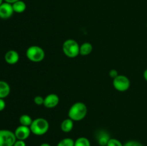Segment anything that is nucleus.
Wrapping results in <instances>:
<instances>
[{"label":"nucleus","instance_id":"nucleus-2","mask_svg":"<svg viewBox=\"0 0 147 146\" xmlns=\"http://www.w3.org/2000/svg\"><path fill=\"white\" fill-rule=\"evenodd\" d=\"M30 128L32 134L37 136H41L48 132L50 125L46 119L43 117H38L33 120Z\"/></svg>","mask_w":147,"mask_h":146},{"label":"nucleus","instance_id":"nucleus-3","mask_svg":"<svg viewBox=\"0 0 147 146\" xmlns=\"http://www.w3.org/2000/svg\"><path fill=\"white\" fill-rule=\"evenodd\" d=\"M63 52L66 57L75 58L80 54V45L76 40L68 39L63 42Z\"/></svg>","mask_w":147,"mask_h":146},{"label":"nucleus","instance_id":"nucleus-24","mask_svg":"<svg viewBox=\"0 0 147 146\" xmlns=\"http://www.w3.org/2000/svg\"><path fill=\"white\" fill-rule=\"evenodd\" d=\"M6 107V102L4 99L0 98V112L4 110Z\"/></svg>","mask_w":147,"mask_h":146},{"label":"nucleus","instance_id":"nucleus-11","mask_svg":"<svg viewBox=\"0 0 147 146\" xmlns=\"http://www.w3.org/2000/svg\"><path fill=\"white\" fill-rule=\"evenodd\" d=\"M110 139L111 137L109 134L104 130H100V131L98 132L97 135H96V140L100 146L107 145L108 142Z\"/></svg>","mask_w":147,"mask_h":146},{"label":"nucleus","instance_id":"nucleus-13","mask_svg":"<svg viewBox=\"0 0 147 146\" xmlns=\"http://www.w3.org/2000/svg\"><path fill=\"white\" fill-rule=\"evenodd\" d=\"M11 88L7 82L0 80V98L4 99L9 94Z\"/></svg>","mask_w":147,"mask_h":146},{"label":"nucleus","instance_id":"nucleus-7","mask_svg":"<svg viewBox=\"0 0 147 146\" xmlns=\"http://www.w3.org/2000/svg\"><path fill=\"white\" fill-rule=\"evenodd\" d=\"M14 133L16 137H17V140H21L25 141V140L30 137L32 132L30 127L21 125H20V126H18V127L15 129Z\"/></svg>","mask_w":147,"mask_h":146},{"label":"nucleus","instance_id":"nucleus-26","mask_svg":"<svg viewBox=\"0 0 147 146\" xmlns=\"http://www.w3.org/2000/svg\"><path fill=\"white\" fill-rule=\"evenodd\" d=\"M144 78L147 82V69H146L144 72Z\"/></svg>","mask_w":147,"mask_h":146},{"label":"nucleus","instance_id":"nucleus-14","mask_svg":"<svg viewBox=\"0 0 147 146\" xmlns=\"http://www.w3.org/2000/svg\"><path fill=\"white\" fill-rule=\"evenodd\" d=\"M93 51V45L90 42H84L80 46V54L87 56Z\"/></svg>","mask_w":147,"mask_h":146},{"label":"nucleus","instance_id":"nucleus-1","mask_svg":"<svg viewBox=\"0 0 147 146\" xmlns=\"http://www.w3.org/2000/svg\"><path fill=\"white\" fill-rule=\"evenodd\" d=\"M87 113L88 108L86 104L82 102H77L69 109L68 117L74 122H78L86 117Z\"/></svg>","mask_w":147,"mask_h":146},{"label":"nucleus","instance_id":"nucleus-15","mask_svg":"<svg viewBox=\"0 0 147 146\" xmlns=\"http://www.w3.org/2000/svg\"><path fill=\"white\" fill-rule=\"evenodd\" d=\"M12 7L14 12L21 14V13H23L25 11L26 8H27V5H26L24 1H22V0H19V1L12 4Z\"/></svg>","mask_w":147,"mask_h":146},{"label":"nucleus","instance_id":"nucleus-10","mask_svg":"<svg viewBox=\"0 0 147 146\" xmlns=\"http://www.w3.org/2000/svg\"><path fill=\"white\" fill-rule=\"evenodd\" d=\"M4 60L7 64L12 65L18 62L20 60V55H19V53L15 50H9L4 55Z\"/></svg>","mask_w":147,"mask_h":146},{"label":"nucleus","instance_id":"nucleus-5","mask_svg":"<svg viewBox=\"0 0 147 146\" xmlns=\"http://www.w3.org/2000/svg\"><path fill=\"white\" fill-rule=\"evenodd\" d=\"M17 140L14 132L9 130H0V146H14Z\"/></svg>","mask_w":147,"mask_h":146},{"label":"nucleus","instance_id":"nucleus-8","mask_svg":"<svg viewBox=\"0 0 147 146\" xmlns=\"http://www.w3.org/2000/svg\"><path fill=\"white\" fill-rule=\"evenodd\" d=\"M14 9H13L12 4H9L4 1L1 6H0V18L3 19H7L10 18L14 14Z\"/></svg>","mask_w":147,"mask_h":146},{"label":"nucleus","instance_id":"nucleus-25","mask_svg":"<svg viewBox=\"0 0 147 146\" xmlns=\"http://www.w3.org/2000/svg\"><path fill=\"white\" fill-rule=\"evenodd\" d=\"M5 2H7V3H9V4H14V2H16V1H19V0H4Z\"/></svg>","mask_w":147,"mask_h":146},{"label":"nucleus","instance_id":"nucleus-29","mask_svg":"<svg viewBox=\"0 0 147 146\" xmlns=\"http://www.w3.org/2000/svg\"><path fill=\"white\" fill-rule=\"evenodd\" d=\"M146 27H147V24H146Z\"/></svg>","mask_w":147,"mask_h":146},{"label":"nucleus","instance_id":"nucleus-17","mask_svg":"<svg viewBox=\"0 0 147 146\" xmlns=\"http://www.w3.org/2000/svg\"><path fill=\"white\" fill-rule=\"evenodd\" d=\"M74 146H91V144L87 137H80L75 140Z\"/></svg>","mask_w":147,"mask_h":146},{"label":"nucleus","instance_id":"nucleus-6","mask_svg":"<svg viewBox=\"0 0 147 146\" xmlns=\"http://www.w3.org/2000/svg\"><path fill=\"white\" fill-rule=\"evenodd\" d=\"M113 86L117 91L126 92L131 86V82L126 76L119 74L113 80Z\"/></svg>","mask_w":147,"mask_h":146},{"label":"nucleus","instance_id":"nucleus-9","mask_svg":"<svg viewBox=\"0 0 147 146\" xmlns=\"http://www.w3.org/2000/svg\"><path fill=\"white\" fill-rule=\"evenodd\" d=\"M59 102H60V98H59L58 95L56 94H54V93H51V94H47L45 97L43 105L46 108L52 109L55 107L59 104Z\"/></svg>","mask_w":147,"mask_h":146},{"label":"nucleus","instance_id":"nucleus-21","mask_svg":"<svg viewBox=\"0 0 147 146\" xmlns=\"http://www.w3.org/2000/svg\"><path fill=\"white\" fill-rule=\"evenodd\" d=\"M44 100L45 97H42L40 95H37L36 97H34V102L37 105H42V104H44Z\"/></svg>","mask_w":147,"mask_h":146},{"label":"nucleus","instance_id":"nucleus-22","mask_svg":"<svg viewBox=\"0 0 147 146\" xmlns=\"http://www.w3.org/2000/svg\"><path fill=\"white\" fill-rule=\"evenodd\" d=\"M109 76H110L111 78H113V80L114 78H116L117 76H119V72H118V71L116 70H114V69H112V70H111L110 71H109Z\"/></svg>","mask_w":147,"mask_h":146},{"label":"nucleus","instance_id":"nucleus-16","mask_svg":"<svg viewBox=\"0 0 147 146\" xmlns=\"http://www.w3.org/2000/svg\"><path fill=\"white\" fill-rule=\"evenodd\" d=\"M19 120H20V123L21 125L27 126V127H30L33 121L32 118L29 115L27 114H24L20 116Z\"/></svg>","mask_w":147,"mask_h":146},{"label":"nucleus","instance_id":"nucleus-28","mask_svg":"<svg viewBox=\"0 0 147 146\" xmlns=\"http://www.w3.org/2000/svg\"><path fill=\"white\" fill-rule=\"evenodd\" d=\"M4 0H0V6H1L3 3H4Z\"/></svg>","mask_w":147,"mask_h":146},{"label":"nucleus","instance_id":"nucleus-18","mask_svg":"<svg viewBox=\"0 0 147 146\" xmlns=\"http://www.w3.org/2000/svg\"><path fill=\"white\" fill-rule=\"evenodd\" d=\"M75 141L70 137H65L58 142L57 146H74Z\"/></svg>","mask_w":147,"mask_h":146},{"label":"nucleus","instance_id":"nucleus-12","mask_svg":"<svg viewBox=\"0 0 147 146\" xmlns=\"http://www.w3.org/2000/svg\"><path fill=\"white\" fill-rule=\"evenodd\" d=\"M74 127V121L70 118L65 119L60 124V129L64 133H70Z\"/></svg>","mask_w":147,"mask_h":146},{"label":"nucleus","instance_id":"nucleus-20","mask_svg":"<svg viewBox=\"0 0 147 146\" xmlns=\"http://www.w3.org/2000/svg\"><path fill=\"white\" fill-rule=\"evenodd\" d=\"M123 146H144L142 143L136 140H129L123 144Z\"/></svg>","mask_w":147,"mask_h":146},{"label":"nucleus","instance_id":"nucleus-4","mask_svg":"<svg viewBox=\"0 0 147 146\" xmlns=\"http://www.w3.org/2000/svg\"><path fill=\"white\" fill-rule=\"evenodd\" d=\"M26 57L32 62H40L45 57V52L40 46L32 45L26 50Z\"/></svg>","mask_w":147,"mask_h":146},{"label":"nucleus","instance_id":"nucleus-27","mask_svg":"<svg viewBox=\"0 0 147 146\" xmlns=\"http://www.w3.org/2000/svg\"><path fill=\"white\" fill-rule=\"evenodd\" d=\"M40 146H51V145H50L47 143H42Z\"/></svg>","mask_w":147,"mask_h":146},{"label":"nucleus","instance_id":"nucleus-23","mask_svg":"<svg viewBox=\"0 0 147 146\" xmlns=\"http://www.w3.org/2000/svg\"><path fill=\"white\" fill-rule=\"evenodd\" d=\"M14 146H27V145H26V143L24 140H17L15 143L14 144Z\"/></svg>","mask_w":147,"mask_h":146},{"label":"nucleus","instance_id":"nucleus-19","mask_svg":"<svg viewBox=\"0 0 147 146\" xmlns=\"http://www.w3.org/2000/svg\"><path fill=\"white\" fill-rule=\"evenodd\" d=\"M106 146H123V144L116 138H111L109 140Z\"/></svg>","mask_w":147,"mask_h":146}]
</instances>
